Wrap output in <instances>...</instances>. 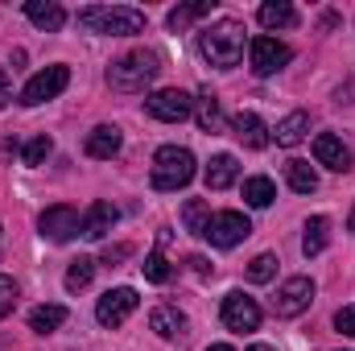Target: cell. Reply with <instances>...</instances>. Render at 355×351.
I'll return each instance as SVG.
<instances>
[{
	"mask_svg": "<svg viewBox=\"0 0 355 351\" xmlns=\"http://www.w3.org/2000/svg\"><path fill=\"white\" fill-rule=\"evenodd\" d=\"M248 58H252V71L268 79V75H277L289 58H293V50L285 46V42H277V37H252L248 42Z\"/></svg>",
	"mask_w": 355,
	"mask_h": 351,
	"instance_id": "7c38bea8",
	"label": "cell"
},
{
	"mask_svg": "<svg viewBox=\"0 0 355 351\" xmlns=\"http://www.w3.org/2000/svg\"><path fill=\"white\" fill-rule=\"evenodd\" d=\"M8 99H12V83H8V75L0 67V108H8Z\"/></svg>",
	"mask_w": 355,
	"mask_h": 351,
	"instance_id": "d590c367",
	"label": "cell"
},
{
	"mask_svg": "<svg viewBox=\"0 0 355 351\" xmlns=\"http://www.w3.org/2000/svg\"><path fill=\"white\" fill-rule=\"evenodd\" d=\"M79 29L107 33V37H132V33H145V12L124 8V4H91V8H79Z\"/></svg>",
	"mask_w": 355,
	"mask_h": 351,
	"instance_id": "3957f363",
	"label": "cell"
},
{
	"mask_svg": "<svg viewBox=\"0 0 355 351\" xmlns=\"http://www.w3.org/2000/svg\"><path fill=\"white\" fill-rule=\"evenodd\" d=\"M257 17H261L265 29H289V25H297V12H293L289 0H265L257 8Z\"/></svg>",
	"mask_w": 355,
	"mask_h": 351,
	"instance_id": "7402d4cb",
	"label": "cell"
},
{
	"mask_svg": "<svg viewBox=\"0 0 355 351\" xmlns=\"http://www.w3.org/2000/svg\"><path fill=\"white\" fill-rule=\"evenodd\" d=\"M207 351H232V348L227 343H215V348H207Z\"/></svg>",
	"mask_w": 355,
	"mask_h": 351,
	"instance_id": "ab89813d",
	"label": "cell"
},
{
	"mask_svg": "<svg viewBox=\"0 0 355 351\" xmlns=\"http://www.w3.org/2000/svg\"><path fill=\"white\" fill-rule=\"evenodd\" d=\"M116 219H120V211H116L112 203H91L87 215H83V236H87V240H103V236L116 228Z\"/></svg>",
	"mask_w": 355,
	"mask_h": 351,
	"instance_id": "e0dca14e",
	"label": "cell"
},
{
	"mask_svg": "<svg viewBox=\"0 0 355 351\" xmlns=\"http://www.w3.org/2000/svg\"><path fill=\"white\" fill-rule=\"evenodd\" d=\"M50 149H54V141L42 132V137H33V141H25V149H21V162L25 166H42L46 157H50Z\"/></svg>",
	"mask_w": 355,
	"mask_h": 351,
	"instance_id": "f546056e",
	"label": "cell"
},
{
	"mask_svg": "<svg viewBox=\"0 0 355 351\" xmlns=\"http://www.w3.org/2000/svg\"><path fill=\"white\" fill-rule=\"evenodd\" d=\"M25 17H29L37 29H46V33H58V29L67 25V8H62L58 0H29V4H25Z\"/></svg>",
	"mask_w": 355,
	"mask_h": 351,
	"instance_id": "9a60e30c",
	"label": "cell"
},
{
	"mask_svg": "<svg viewBox=\"0 0 355 351\" xmlns=\"http://www.w3.org/2000/svg\"><path fill=\"white\" fill-rule=\"evenodd\" d=\"M248 236H252V223H248L244 211H219V215H211V228H207L202 240H211L215 248H236Z\"/></svg>",
	"mask_w": 355,
	"mask_h": 351,
	"instance_id": "52a82bcc",
	"label": "cell"
},
{
	"mask_svg": "<svg viewBox=\"0 0 355 351\" xmlns=\"http://www.w3.org/2000/svg\"><path fill=\"white\" fill-rule=\"evenodd\" d=\"M162 75V54L157 50H128L124 58H116L112 67H107V83L116 91H124V95H137V91H145L153 79Z\"/></svg>",
	"mask_w": 355,
	"mask_h": 351,
	"instance_id": "7a4b0ae2",
	"label": "cell"
},
{
	"mask_svg": "<svg viewBox=\"0 0 355 351\" xmlns=\"http://www.w3.org/2000/svg\"><path fill=\"white\" fill-rule=\"evenodd\" d=\"M120 145H124V137L116 124H99L87 132V157H95V162H112L120 153Z\"/></svg>",
	"mask_w": 355,
	"mask_h": 351,
	"instance_id": "5bb4252c",
	"label": "cell"
},
{
	"mask_svg": "<svg viewBox=\"0 0 355 351\" xmlns=\"http://www.w3.org/2000/svg\"><path fill=\"white\" fill-rule=\"evenodd\" d=\"M141 268H145V277H149L153 285H166V281L174 277V268H170V261H166L162 252H149V257H145V264H141Z\"/></svg>",
	"mask_w": 355,
	"mask_h": 351,
	"instance_id": "4dcf8cb0",
	"label": "cell"
},
{
	"mask_svg": "<svg viewBox=\"0 0 355 351\" xmlns=\"http://www.w3.org/2000/svg\"><path fill=\"white\" fill-rule=\"evenodd\" d=\"M306 132H310V116H306V112H289V116L277 124V132H272V137H277V145H281V149H293V145H302V141H306Z\"/></svg>",
	"mask_w": 355,
	"mask_h": 351,
	"instance_id": "ffe728a7",
	"label": "cell"
},
{
	"mask_svg": "<svg viewBox=\"0 0 355 351\" xmlns=\"http://www.w3.org/2000/svg\"><path fill=\"white\" fill-rule=\"evenodd\" d=\"M285 178H289V186H293L297 194H314V190H318V174H314L310 162H289V166H285Z\"/></svg>",
	"mask_w": 355,
	"mask_h": 351,
	"instance_id": "83f0119b",
	"label": "cell"
},
{
	"mask_svg": "<svg viewBox=\"0 0 355 351\" xmlns=\"http://www.w3.org/2000/svg\"><path fill=\"white\" fill-rule=\"evenodd\" d=\"M17 306V281L12 277H0V318Z\"/></svg>",
	"mask_w": 355,
	"mask_h": 351,
	"instance_id": "d6a6232c",
	"label": "cell"
},
{
	"mask_svg": "<svg viewBox=\"0 0 355 351\" xmlns=\"http://www.w3.org/2000/svg\"><path fill=\"white\" fill-rule=\"evenodd\" d=\"M194 178V153L182 145H162L153 157V190H182Z\"/></svg>",
	"mask_w": 355,
	"mask_h": 351,
	"instance_id": "277c9868",
	"label": "cell"
},
{
	"mask_svg": "<svg viewBox=\"0 0 355 351\" xmlns=\"http://www.w3.org/2000/svg\"><path fill=\"white\" fill-rule=\"evenodd\" d=\"M310 302H314V281H310V277H289V281L277 289L272 310H277V318H297V314L310 310Z\"/></svg>",
	"mask_w": 355,
	"mask_h": 351,
	"instance_id": "30bf717a",
	"label": "cell"
},
{
	"mask_svg": "<svg viewBox=\"0 0 355 351\" xmlns=\"http://www.w3.org/2000/svg\"><path fill=\"white\" fill-rule=\"evenodd\" d=\"M71 83V67H46V71H37L25 91H21V103L25 108H37V103H46V99H58L62 91Z\"/></svg>",
	"mask_w": 355,
	"mask_h": 351,
	"instance_id": "ba28073f",
	"label": "cell"
},
{
	"mask_svg": "<svg viewBox=\"0 0 355 351\" xmlns=\"http://www.w3.org/2000/svg\"><path fill=\"white\" fill-rule=\"evenodd\" d=\"M232 132H236V141L248 145V149H265L268 145V128L257 112H240V116L232 120Z\"/></svg>",
	"mask_w": 355,
	"mask_h": 351,
	"instance_id": "2e32d148",
	"label": "cell"
},
{
	"mask_svg": "<svg viewBox=\"0 0 355 351\" xmlns=\"http://www.w3.org/2000/svg\"><path fill=\"white\" fill-rule=\"evenodd\" d=\"M182 223H186L190 236H207V228H211V203L207 198H190L182 207Z\"/></svg>",
	"mask_w": 355,
	"mask_h": 351,
	"instance_id": "cb8c5ba5",
	"label": "cell"
},
{
	"mask_svg": "<svg viewBox=\"0 0 355 351\" xmlns=\"http://www.w3.org/2000/svg\"><path fill=\"white\" fill-rule=\"evenodd\" d=\"M194 120H198V128L202 132H223V112H219V99L211 95V91H202L198 99H194Z\"/></svg>",
	"mask_w": 355,
	"mask_h": 351,
	"instance_id": "44dd1931",
	"label": "cell"
},
{
	"mask_svg": "<svg viewBox=\"0 0 355 351\" xmlns=\"http://www.w3.org/2000/svg\"><path fill=\"white\" fill-rule=\"evenodd\" d=\"M37 232H42L46 240H54V244H67V240L83 236V215H79L75 207H67V203L46 207V211L37 215Z\"/></svg>",
	"mask_w": 355,
	"mask_h": 351,
	"instance_id": "5b68a950",
	"label": "cell"
},
{
	"mask_svg": "<svg viewBox=\"0 0 355 351\" xmlns=\"http://www.w3.org/2000/svg\"><path fill=\"white\" fill-rule=\"evenodd\" d=\"M137 306H141L137 289H132V285H116V289H107V293L99 298L95 318H99V327H120V323H124Z\"/></svg>",
	"mask_w": 355,
	"mask_h": 351,
	"instance_id": "8fae6325",
	"label": "cell"
},
{
	"mask_svg": "<svg viewBox=\"0 0 355 351\" xmlns=\"http://www.w3.org/2000/svg\"><path fill=\"white\" fill-rule=\"evenodd\" d=\"M145 112H149L153 120H162V124H182V120L194 116V99L178 87H166V91L145 95Z\"/></svg>",
	"mask_w": 355,
	"mask_h": 351,
	"instance_id": "8992f818",
	"label": "cell"
},
{
	"mask_svg": "<svg viewBox=\"0 0 355 351\" xmlns=\"http://www.w3.org/2000/svg\"><path fill=\"white\" fill-rule=\"evenodd\" d=\"M91 277H95V261H91V257H79V261H71V268H67V289H71V293L87 289Z\"/></svg>",
	"mask_w": 355,
	"mask_h": 351,
	"instance_id": "f1b7e54d",
	"label": "cell"
},
{
	"mask_svg": "<svg viewBox=\"0 0 355 351\" xmlns=\"http://www.w3.org/2000/svg\"><path fill=\"white\" fill-rule=\"evenodd\" d=\"M215 8V0H194V4H178L174 12H170V29L174 33H182V29H190L198 17H207Z\"/></svg>",
	"mask_w": 355,
	"mask_h": 351,
	"instance_id": "4316f807",
	"label": "cell"
},
{
	"mask_svg": "<svg viewBox=\"0 0 355 351\" xmlns=\"http://www.w3.org/2000/svg\"><path fill=\"white\" fill-rule=\"evenodd\" d=\"M248 351H272V348H268V343H252Z\"/></svg>",
	"mask_w": 355,
	"mask_h": 351,
	"instance_id": "f35d334b",
	"label": "cell"
},
{
	"mask_svg": "<svg viewBox=\"0 0 355 351\" xmlns=\"http://www.w3.org/2000/svg\"><path fill=\"white\" fill-rule=\"evenodd\" d=\"M327 240H331V219H327V215H314V219L306 223V236H302V252H306V257H318V252L327 248Z\"/></svg>",
	"mask_w": 355,
	"mask_h": 351,
	"instance_id": "d4e9b609",
	"label": "cell"
},
{
	"mask_svg": "<svg viewBox=\"0 0 355 351\" xmlns=\"http://www.w3.org/2000/svg\"><path fill=\"white\" fill-rule=\"evenodd\" d=\"M314 157H318V166H327V170H335V174L352 170V153H347V145H343L335 132L314 137Z\"/></svg>",
	"mask_w": 355,
	"mask_h": 351,
	"instance_id": "4fadbf2b",
	"label": "cell"
},
{
	"mask_svg": "<svg viewBox=\"0 0 355 351\" xmlns=\"http://www.w3.org/2000/svg\"><path fill=\"white\" fill-rule=\"evenodd\" d=\"M202 178H207V190H227L240 178V162L232 153H219V157H211V166H207Z\"/></svg>",
	"mask_w": 355,
	"mask_h": 351,
	"instance_id": "d6986e66",
	"label": "cell"
},
{
	"mask_svg": "<svg viewBox=\"0 0 355 351\" xmlns=\"http://www.w3.org/2000/svg\"><path fill=\"white\" fill-rule=\"evenodd\" d=\"M0 240H4V228H0Z\"/></svg>",
	"mask_w": 355,
	"mask_h": 351,
	"instance_id": "60d3db41",
	"label": "cell"
},
{
	"mask_svg": "<svg viewBox=\"0 0 355 351\" xmlns=\"http://www.w3.org/2000/svg\"><path fill=\"white\" fill-rule=\"evenodd\" d=\"M67 323V306H37L33 314H29V331H37V335H50V331H58Z\"/></svg>",
	"mask_w": 355,
	"mask_h": 351,
	"instance_id": "484cf974",
	"label": "cell"
},
{
	"mask_svg": "<svg viewBox=\"0 0 355 351\" xmlns=\"http://www.w3.org/2000/svg\"><path fill=\"white\" fill-rule=\"evenodd\" d=\"M335 327H339L343 335H355V306H343V310L335 314Z\"/></svg>",
	"mask_w": 355,
	"mask_h": 351,
	"instance_id": "836d02e7",
	"label": "cell"
},
{
	"mask_svg": "<svg viewBox=\"0 0 355 351\" xmlns=\"http://www.w3.org/2000/svg\"><path fill=\"white\" fill-rule=\"evenodd\" d=\"M128 252H132L128 244H116V248H107V252H103V264H116V261H124Z\"/></svg>",
	"mask_w": 355,
	"mask_h": 351,
	"instance_id": "e575fe53",
	"label": "cell"
},
{
	"mask_svg": "<svg viewBox=\"0 0 355 351\" xmlns=\"http://www.w3.org/2000/svg\"><path fill=\"white\" fill-rule=\"evenodd\" d=\"M149 327H153L162 339H182V335H186V314H182L178 306H157V310L149 314Z\"/></svg>",
	"mask_w": 355,
	"mask_h": 351,
	"instance_id": "ac0fdd59",
	"label": "cell"
},
{
	"mask_svg": "<svg viewBox=\"0 0 355 351\" xmlns=\"http://www.w3.org/2000/svg\"><path fill=\"white\" fill-rule=\"evenodd\" d=\"M190 268H194V273H198V277H211V261H207V257H190Z\"/></svg>",
	"mask_w": 355,
	"mask_h": 351,
	"instance_id": "8d00e7d4",
	"label": "cell"
},
{
	"mask_svg": "<svg viewBox=\"0 0 355 351\" xmlns=\"http://www.w3.org/2000/svg\"><path fill=\"white\" fill-rule=\"evenodd\" d=\"M272 273H277V257H272V252H261L257 261L248 264V281H257V285L272 281Z\"/></svg>",
	"mask_w": 355,
	"mask_h": 351,
	"instance_id": "1f68e13d",
	"label": "cell"
},
{
	"mask_svg": "<svg viewBox=\"0 0 355 351\" xmlns=\"http://www.w3.org/2000/svg\"><path fill=\"white\" fill-rule=\"evenodd\" d=\"M198 54L211 67H219V71L240 67V58H244V25L240 21H215V25H207L198 33Z\"/></svg>",
	"mask_w": 355,
	"mask_h": 351,
	"instance_id": "6da1fadb",
	"label": "cell"
},
{
	"mask_svg": "<svg viewBox=\"0 0 355 351\" xmlns=\"http://www.w3.org/2000/svg\"><path fill=\"white\" fill-rule=\"evenodd\" d=\"M223 327L236 331V335L257 331V327H261V306H257V298H248L244 289H232V293L223 298Z\"/></svg>",
	"mask_w": 355,
	"mask_h": 351,
	"instance_id": "9c48e42d",
	"label": "cell"
},
{
	"mask_svg": "<svg viewBox=\"0 0 355 351\" xmlns=\"http://www.w3.org/2000/svg\"><path fill=\"white\" fill-rule=\"evenodd\" d=\"M272 198H277V186H272V178H265V174L244 178V203H248V207L265 211V207H272Z\"/></svg>",
	"mask_w": 355,
	"mask_h": 351,
	"instance_id": "603a6c76",
	"label": "cell"
},
{
	"mask_svg": "<svg viewBox=\"0 0 355 351\" xmlns=\"http://www.w3.org/2000/svg\"><path fill=\"white\" fill-rule=\"evenodd\" d=\"M347 232H355V207H352V215H347Z\"/></svg>",
	"mask_w": 355,
	"mask_h": 351,
	"instance_id": "74e56055",
	"label": "cell"
}]
</instances>
